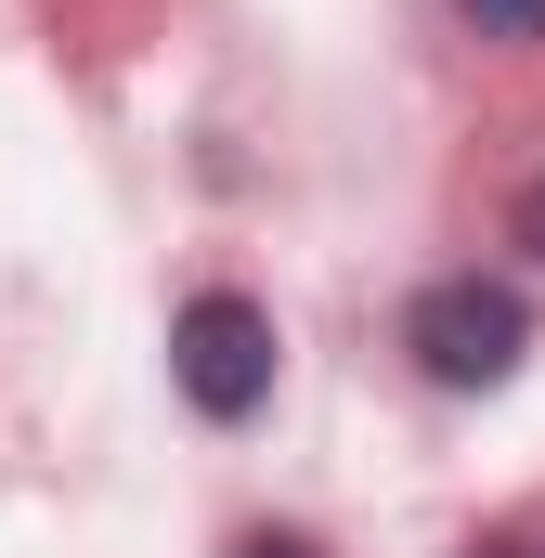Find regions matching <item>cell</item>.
I'll use <instances>...</instances> for the list:
<instances>
[{"label": "cell", "mask_w": 545, "mask_h": 558, "mask_svg": "<svg viewBox=\"0 0 545 558\" xmlns=\"http://www.w3.org/2000/svg\"><path fill=\"white\" fill-rule=\"evenodd\" d=\"M169 377H182V403L195 416H261L272 403V312L261 299H234V286H208V299H182V325H169Z\"/></svg>", "instance_id": "obj_1"}, {"label": "cell", "mask_w": 545, "mask_h": 558, "mask_svg": "<svg viewBox=\"0 0 545 558\" xmlns=\"http://www.w3.org/2000/svg\"><path fill=\"white\" fill-rule=\"evenodd\" d=\"M403 351L441 377V390H507V377H520V351H533V312H520L507 286L455 274V286H428V299H415Z\"/></svg>", "instance_id": "obj_2"}, {"label": "cell", "mask_w": 545, "mask_h": 558, "mask_svg": "<svg viewBox=\"0 0 545 558\" xmlns=\"http://www.w3.org/2000/svg\"><path fill=\"white\" fill-rule=\"evenodd\" d=\"M481 39H545V0H455Z\"/></svg>", "instance_id": "obj_3"}, {"label": "cell", "mask_w": 545, "mask_h": 558, "mask_svg": "<svg viewBox=\"0 0 545 558\" xmlns=\"http://www.w3.org/2000/svg\"><path fill=\"white\" fill-rule=\"evenodd\" d=\"M520 247H533V260H545V182H533V195H520Z\"/></svg>", "instance_id": "obj_4"}, {"label": "cell", "mask_w": 545, "mask_h": 558, "mask_svg": "<svg viewBox=\"0 0 545 558\" xmlns=\"http://www.w3.org/2000/svg\"><path fill=\"white\" fill-rule=\"evenodd\" d=\"M234 558H312V546H299V533H247Z\"/></svg>", "instance_id": "obj_5"}]
</instances>
